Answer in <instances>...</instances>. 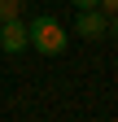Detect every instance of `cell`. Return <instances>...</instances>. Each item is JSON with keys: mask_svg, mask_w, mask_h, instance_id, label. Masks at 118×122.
Listing matches in <instances>:
<instances>
[{"mask_svg": "<svg viewBox=\"0 0 118 122\" xmlns=\"http://www.w3.org/2000/svg\"><path fill=\"white\" fill-rule=\"evenodd\" d=\"M22 13V0H0V22H13Z\"/></svg>", "mask_w": 118, "mask_h": 122, "instance_id": "4", "label": "cell"}, {"mask_svg": "<svg viewBox=\"0 0 118 122\" xmlns=\"http://www.w3.org/2000/svg\"><path fill=\"white\" fill-rule=\"evenodd\" d=\"M101 13H105V18H114V13H118V0H101Z\"/></svg>", "mask_w": 118, "mask_h": 122, "instance_id": "5", "label": "cell"}, {"mask_svg": "<svg viewBox=\"0 0 118 122\" xmlns=\"http://www.w3.org/2000/svg\"><path fill=\"white\" fill-rule=\"evenodd\" d=\"M70 5H75V9H96L101 0H70Z\"/></svg>", "mask_w": 118, "mask_h": 122, "instance_id": "6", "label": "cell"}, {"mask_svg": "<svg viewBox=\"0 0 118 122\" xmlns=\"http://www.w3.org/2000/svg\"><path fill=\"white\" fill-rule=\"evenodd\" d=\"M105 26H109V18H105L101 9H79V18H75V30H79L83 39H101Z\"/></svg>", "mask_w": 118, "mask_h": 122, "instance_id": "3", "label": "cell"}, {"mask_svg": "<svg viewBox=\"0 0 118 122\" xmlns=\"http://www.w3.org/2000/svg\"><path fill=\"white\" fill-rule=\"evenodd\" d=\"M0 48H5L9 57H18L22 48H31V39H26V22H0Z\"/></svg>", "mask_w": 118, "mask_h": 122, "instance_id": "2", "label": "cell"}, {"mask_svg": "<svg viewBox=\"0 0 118 122\" xmlns=\"http://www.w3.org/2000/svg\"><path fill=\"white\" fill-rule=\"evenodd\" d=\"M26 39H31V48L44 52V57H57V52H66V26L57 22V18H35V22H26Z\"/></svg>", "mask_w": 118, "mask_h": 122, "instance_id": "1", "label": "cell"}, {"mask_svg": "<svg viewBox=\"0 0 118 122\" xmlns=\"http://www.w3.org/2000/svg\"><path fill=\"white\" fill-rule=\"evenodd\" d=\"M105 35H114V39H118V13L109 18V26H105Z\"/></svg>", "mask_w": 118, "mask_h": 122, "instance_id": "7", "label": "cell"}]
</instances>
